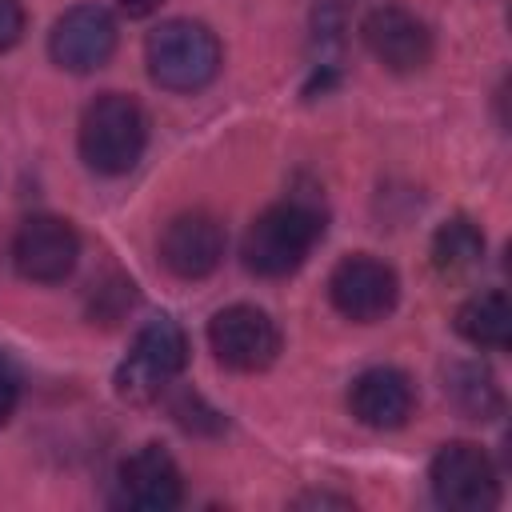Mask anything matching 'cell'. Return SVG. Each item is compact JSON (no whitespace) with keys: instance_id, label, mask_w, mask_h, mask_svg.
<instances>
[{"instance_id":"1","label":"cell","mask_w":512,"mask_h":512,"mask_svg":"<svg viewBox=\"0 0 512 512\" xmlns=\"http://www.w3.org/2000/svg\"><path fill=\"white\" fill-rule=\"evenodd\" d=\"M324 236V216L308 200H280L264 208L244 232V264L264 280L292 276Z\"/></svg>"},{"instance_id":"2","label":"cell","mask_w":512,"mask_h":512,"mask_svg":"<svg viewBox=\"0 0 512 512\" xmlns=\"http://www.w3.org/2000/svg\"><path fill=\"white\" fill-rule=\"evenodd\" d=\"M220 40L200 20H164L144 40V64L152 84L168 92H200L220 72Z\"/></svg>"},{"instance_id":"3","label":"cell","mask_w":512,"mask_h":512,"mask_svg":"<svg viewBox=\"0 0 512 512\" xmlns=\"http://www.w3.org/2000/svg\"><path fill=\"white\" fill-rule=\"evenodd\" d=\"M148 144V116L124 92L96 96L80 116V156L100 176H124L136 168Z\"/></svg>"},{"instance_id":"4","label":"cell","mask_w":512,"mask_h":512,"mask_svg":"<svg viewBox=\"0 0 512 512\" xmlns=\"http://www.w3.org/2000/svg\"><path fill=\"white\" fill-rule=\"evenodd\" d=\"M184 364H188V336H184V328L172 316H156V320H148L136 332L128 356H124V364L116 372V392L136 400V404L156 400V396H164L176 384Z\"/></svg>"},{"instance_id":"5","label":"cell","mask_w":512,"mask_h":512,"mask_svg":"<svg viewBox=\"0 0 512 512\" xmlns=\"http://www.w3.org/2000/svg\"><path fill=\"white\" fill-rule=\"evenodd\" d=\"M432 496L452 512H488L500 500V480L488 452L472 440H452L432 456Z\"/></svg>"},{"instance_id":"6","label":"cell","mask_w":512,"mask_h":512,"mask_svg":"<svg viewBox=\"0 0 512 512\" xmlns=\"http://www.w3.org/2000/svg\"><path fill=\"white\" fill-rule=\"evenodd\" d=\"M208 344L216 360L232 372H264L280 356V328L256 304L220 308L208 324Z\"/></svg>"},{"instance_id":"7","label":"cell","mask_w":512,"mask_h":512,"mask_svg":"<svg viewBox=\"0 0 512 512\" xmlns=\"http://www.w3.org/2000/svg\"><path fill=\"white\" fill-rule=\"evenodd\" d=\"M328 296L340 316H348L356 324H376L396 308L400 280L384 260H376L368 252H352L332 268Z\"/></svg>"},{"instance_id":"8","label":"cell","mask_w":512,"mask_h":512,"mask_svg":"<svg viewBox=\"0 0 512 512\" xmlns=\"http://www.w3.org/2000/svg\"><path fill=\"white\" fill-rule=\"evenodd\" d=\"M80 260V236L64 216H28L12 240V264L32 284H60Z\"/></svg>"},{"instance_id":"9","label":"cell","mask_w":512,"mask_h":512,"mask_svg":"<svg viewBox=\"0 0 512 512\" xmlns=\"http://www.w3.org/2000/svg\"><path fill=\"white\" fill-rule=\"evenodd\" d=\"M48 52L64 72H96L116 52V20L100 4H76L52 24Z\"/></svg>"},{"instance_id":"10","label":"cell","mask_w":512,"mask_h":512,"mask_svg":"<svg viewBox=\"0 0 512 512\" xmlns=\"http://www.w3.org/2000/svg\"><path fill=\"white\" fill-rule=\"evenodd\" d=\"M360 36L368 44V52L392 68V72H416L432 60V32L420 16H412L408 8L396 4H380L364 16Z\"/></svg>"},{"instance_id":"11","label":"cell","mask_w":512,"mask_h":512,"mask_svg":"<svg viewBox=\"0 0 512 512\" xmlns=\"http://www.w3.org/2000/svg\"><path fill=\"white\" fill-rule=\"evenodd\" d=\"M160 260L180 280H204L224 260V228L208 212H180L160 232Z\"/></svg>"},{"instance_id":"12","label":"cell","mask_w":512,"mask_h":512,"mask_svg":"<svg viewBox=\"0 0 512 512\" xmlns=\"http://www.w3.org/2000/svg\"><path fill=\"white\" fill-rule=\"evenodd\" d=\"M116 500L136 512H172L184 500V476L164 448L144 444L120 464Z\"/></svg>"},{"instance_id":"13","label":"cell","mask_w":512,"mask_h":512,"mask_svg":"<svg viewBox=\"0 0 512 512\" xmlns=\"http://www.w3.org/2000/svg\"><path fill=\"white\" fill-rule=\"evenodd\" d=\"M412 404H416V392H412V380L400 372V368H368L352 380V392H348V408L360 424L368 428H400L408 424L412 416Z\"/></svg>"},{"instance_id":"14","label":"cell","mask_w":512,"mask_h":512,"mask_svg":"<svg viewBox=\"0 0 512 512\" xmlns=\"http://www.w3.org/2000/svg\"><path fill=\"white\" fill-rule=\"evenodd\" d=\"M456 332L476 348L512 344V304L504 292H476L456 308Z\"/></svg>"},{"instance_id":"15","label":"cell","mask_w":512,"mask_h":512,"mask_svg":"<svg viewBox=\"0 0 512 512\" xmlns=\"http://www.w3.org/2000/svg\"><path fill=\"white\" fill-rule=\"evenodd\" d=\"M480 256H484V236L468 216H452V220H444L436 228V236H432V268L440 276L460 280L472 268H480Z\"/></svg>"},{"instance_id":"16","label":"cell","mask_w":512,"mask_h":512,"mask_svg":"<svg viewBox=\"0 0 512 512\" xmlns=\"http://www.w3.org/2000/svg\"><path fill=\"white\" fill-rule=\"evenodd\" d=\"M448 392H452V400H456L468 416H476V420H484V416H488V412H496V404H500L492 376H488L484 368H472V364H464V368H456V372H452Z\"/></svg>"},{"instance_id":"17","label":"cell","mask_w":512,"mask_h":512,"mask_svg":"<svg viewBox=\"0 0 512 512\" xmlns=\"http://www.w3.org/2000/svg\"><path fill=\"white\" fill-rule=\"evenodd\" d=\"M16 404H20V368H16V360L0 348V424L12 420Z\"/></svg>"},{"instance_id":"18","label":"cell","mask_w":512,"mask_h":512,"mask_svg":"<svg viewBox=\"0 0 512 512\" xmlns=\"http://www.w3.org/2000/svg\"><path fill=\"white\" fill-rule=\"evenodd\" d=\"M24 36V8L20 0H0V52H8Z\"/></svg>"},{"instance_id":"19","label":"cell","mask_w":512,"mask_h":512,"mask_svg":"<svg viewBox=\"0 0 512 512\" xmlns=\"http://www.w3.org/2000/svg\"><path fill=\"white\" fill-rule=\"evenodd\" d=\"M116 4H120L128 16H148V12H156L164 0H116Z\"/></svg>"}]
</instances>
